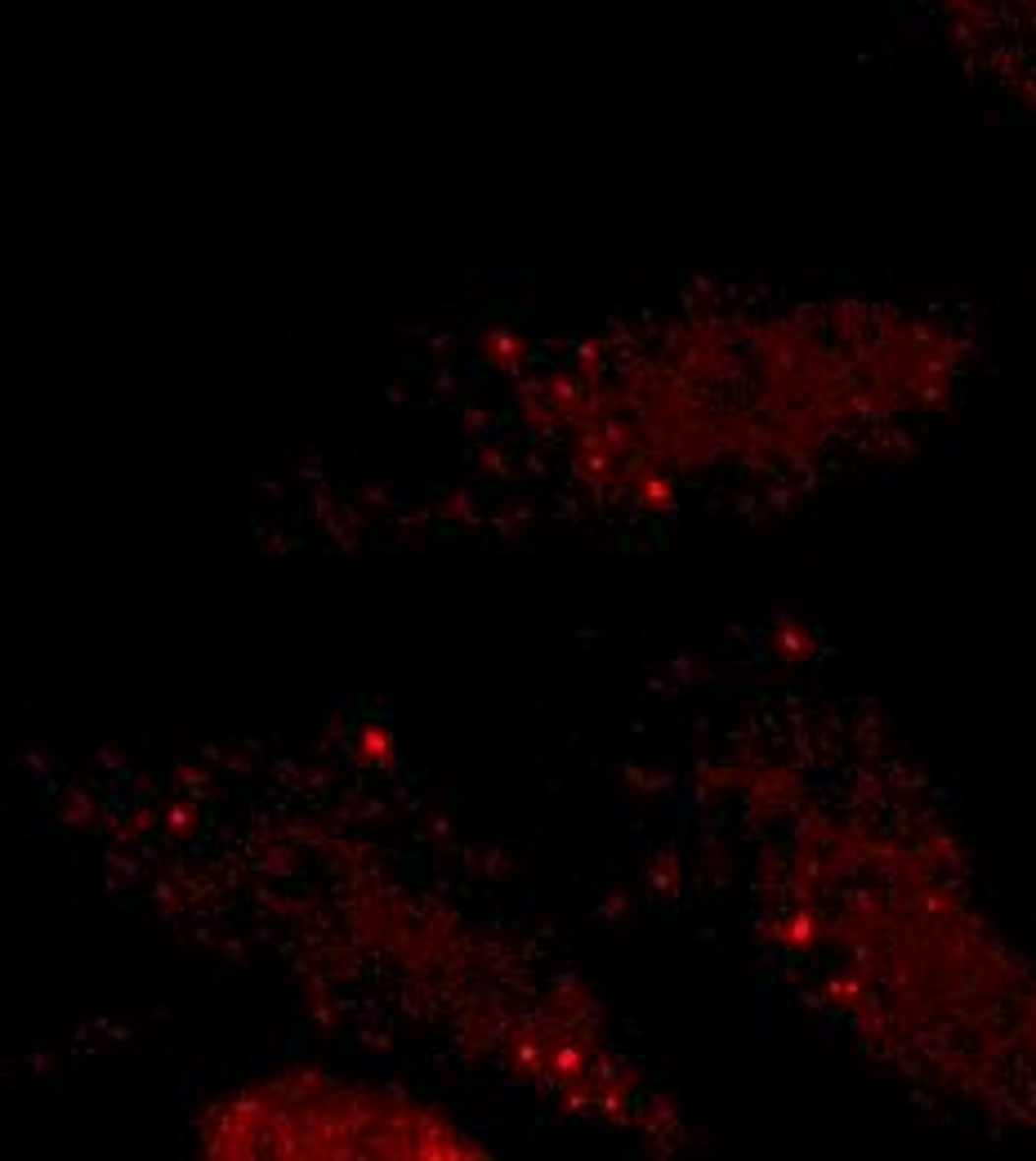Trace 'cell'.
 I'll list each match as a JSON object with an SVG mask.
<instances>
[{
  "label": "cell",
  "mask_w": 1036,
  "mask_h": 1161,
  "mask_svg": "<svg viewBox=\"0 0 1036 1161\" xmlns=\"http://www.w3.org/2000/svg\"><path fill=\"white\" fill-rule=\"evenodd\" d=\"M907 31L969 98L1036 112V0H898Z\"/></svg>",
  "instance_id": "6da1fadb"
}]
</instances>
